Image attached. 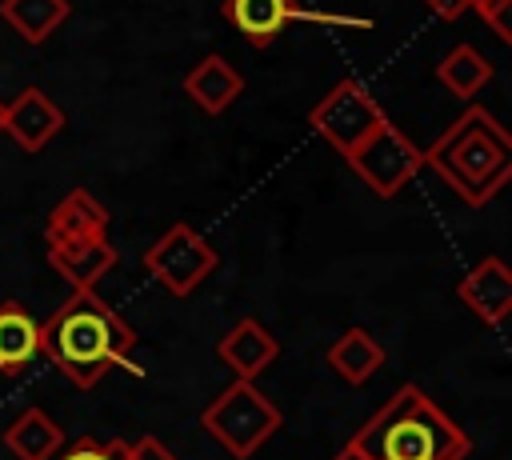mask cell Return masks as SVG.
I'll return each instance as SVG.
<instances>
[{
    "instance_id": "obj_9",
    "label": "cell",
    "mask_w": 512,
    "mask_h": 460,
    "mask_svg": "<svg viewBox=\"0 0 512 460\" xmlns=\"http://www.w3.org/2000/svg\"><path fill=\"white\" fill-rule=\"evenodd\" d=\"M64 108L44 92V88H24L20 96L4 100V132L24 148V152H44L48 140L64 128Z\"/></svg>"
},
{
    "instance_id": "obj_11",
    "label": "cell",
    "mask_w": 512,
    "mask_h": 460,
    "mask_svg": "<svg viewBox=\"0 0 512 460\" xmlns=\"http://www.w3.org/2000/svg\"><path fill=\"white\" fill-rule=\"evenodd\" d=\"M216 356H220L224 368H232L236 380H256V376L280 356V344H276V336H272L260 320L244 316V320H236V324L216 340Z\"/></svg>"
},
{
    "instance_id": "obj_19",
    "label": "cell",
    "mask_w": 512,
    "mask_h": 460,
    "mask_svg": "<svg viewBox=\"0 0 512 460\" xmlns=\"http://www.w3.org/2000/svg\"><path fill=\"white\" fill-rule=\"evenodd\" d=\"M436 80H440L452 96L476 100L480 88L492 80V60H488L480 48H472V44H456L444 60H436Z\"/></svg>"
},
{
    "instance_id": "obj_10",
    "label": "cell",
    "mask_w": 512,
    "mask_h": 460,
    "mask_svg": "<svg viewBox=\"0 0 512 460\" xmlns=\"http://www.w3.org/2000/svg\"><path fill=\"white\" fill-rule=\"evenodd\" d=\"M120 252L112 248L108 236H88V240H60V244H48V264L52 272L76 288H96L112 268H116Z\"/></svg>"
},
{
    "instance_id": "obj_24",
    "label": "cell",
    "mask_w": 512,
    "mask_h": 460,
    "mask_svg": "<svg viewBox=\"0 0 512 460\" xmlns=\"http://www.w3.org/2000/svg\"><path fill=\"white\" fill-rule=\"evenodd\" d=\"M332 460H372V456H368V452H364L356 440H348V444H344V448H340Z\"/></svg>"
},
{
    "instance_id": "obj_5",
    "label": "cell",
    "mask_w": 512,
    "mask_h": 460,
    "mask_svg": "<svg viewBox=\"0 0 512 460\" xmlns=\"http://www.w3.org/2000/svg\"><path fill=\"white\" fill-rule=\"evenodd\" d=\"M344 160L380 200H392L424 168V148L384 116V124L372 128Z\"/></svg>"
},
{
    "instance_id": "obj_23",
    "label": "cell",
    "mask_w": 512,
    "mask_h": 460,
    "mask_svg": "<svg viewBox=\"0 0 512 460\" xmlns=\"http://www.w3.org/2000/svg\"><path fill=\"white\" fill-rule=\"evenodd\" d=\"M424 8L436 12L440 20H460L472 8V0H424Z\"/></svg>"
},
{
    "instance_id": "obj_7",
    "label": "cell",
    "mask_w": 512,
    "mask_h": 460,
    "mask_svg": "<svg viewBox=\"0 0 512 460\" xmlns=\"http://www.w3.org/2000/svg\"><path fill=\"white\" fill-rule=\"evenodd\" d=\"M308 124H312V132H320L340 156H348L372 128L384 124V112H380V104L372 100V92H368L360 80L348 76V80L332 84L320 104H312Z\"/></svg>"
},
{
    "instance_id": "obj_20",
    "label": "cell",
    "mask_w": 512,
    "mask_h": 460,
    "mask_svg": "<svg viewBox=\"0 0 512 460\" xmlns=\"http://www.w3.org/2000/svg\"><path fill=\"white\" fill-rule=\"evenodd\" d=\"M52 460H124V440L76 436V440H64V448Z\"/></svg>"
},
{
    "instance_id": "obj_25",
    "label": "cell",
    "mask_w": 512,
    "mask_h": 460,
    "mask_svg": "<svg viewBox=\"0 0 512 460\" xmlns=\"http://www.w3.org/2000/svg\"><path fill=\"white\" fill-rule=\"evenodd\" d=\"M0 132H4V100H0Z\"/></svg>"
},
{
    "instance_id": "obj_17",
    "label": "cell",
    "mask_w": 512,
    "mask_h": 460,
    "mask_svg": "<svg viewBox=\"0 0 512 460\" xmlns=\"http://www.w3.org/2000/svg\"><path fill=\"white\" fill-rule=\"evenodd\" d=\"M4 444L16 460H52L64 448V428L44 408H24L4 428Z\"/></svg>"
},
{
    "instance_id": "obj_6",
    "label": "cell",
    "mask_w": 512,
    "mask_h": 460,
    "mask_svg": "<svg viewBox=\"0 0 512 460\" xmlns=\"http://www.w3.org/2000/svg\"><path fill=\"white\" fill-rule=\"evenodd\" d=\"M220 264V252L204 232L192 224H172L148 252H144V272L172 296H192Z\"/></svg>"
},
{
    "instance_id": "obj_8",
    "label": "cell",
    "mask_w": 512,
    "mask_h": 460,
    "mask_svg": "<svg viewBox=\"0 0 512 460\" xmlns=\"http://www.w3.org/2000/svg\"><path fill=\"white\" fill-rule=\"evenodd\" d=\"M460 304L488 328L504 324V316L512 312V272L500 256H484L480 264H472L460 284H456Z\"/></svg>"
},
{
    "instance_id": "obj_15",
    "label": "cell",
    "mask_w": 512,
    "mask_h": 460,
    "mask_svg": "<svg viewBox=\"0 0 512 460\" xmlns=\"http://www.w3.org/2000/svg\"><path fill=\"white\" fill-rule=\"evenodd\" d=\"M40 356V324L20 300L0 304V376L16 380Z\"/></svg>"
},
{
    "instance_id": "obj_3",
    "label": "cell",
    "mask_w": 512,
    "mask_h": 460,
    "mask_svg": "<svg viewBox=\"0 0 512 460\" xmlns=\"http://www.w3.org/2000/svg\"><path fill=\"white\" fill-rule=\"evenodd\" d=\"M352 440L372 460H464L472 452L468 432L416 384L396 388Z\"/></svg>"
},
{
    "instance_id": "obj_16",
    "label": "cell",
    "mask_w": 512,
    "mask_h": 460,
    "mask_svg": "<svg viewBox=\"0 0 512 460\" xmlns=\"http://www.w3.org/2000/svg\"><path fill=\"white\" fill-rule=\"evenodd\" d=\"M328 368L344 384H368L384 368V348L368 328H348L328 344Z\"/></svg>"
},
{
    "instance_id": "obj_14",
    "label": "cell",
    "mask_w": 512,
    "mask_h": 460,
    "mask_svg": "<svg viewBox=\"0 0 512 460\" xmlns=\"http://www.w3.org/2000/svg\"><path fill=\"white\" fill-rule=\"evenodd\" d=\"M220 12L252 48H268L300 16L296 0H224Z\"/></svg>"
},
{
    "instance_id": "obj_12",
    "label": "cell",
    "mask_w": 512,
    "mask_h": 460,
    "mask_svg": "<svg viewBox=\"0 0 512 460\" xmlns=\"http://www.w3.org/2000/svg\"><path fill=\"white\" fill-rule=\"evenodd\" d=\"M184 92H188V100H192L200 112L220 116V112H228V108L240 100L244 76H240L224 56H204V60H196V64L188 68Z\"/></svg>"
},
{
    "instance_id": "obj_21",
    "label": "cell",
    "mask_w": 512,
    "mask_h": 460,
    "mask_svg": "<svg viewBox=\"0 0 512 460\" xmlns=\"http://www.w3.org/2000/svg\"><path fill=\"white\" fill-rule=\"evenodd\" d=\"M472 8L480 12V20L508 44L512 40V20H508V12H512V0H472Z\"/></svg>"
},
{
    "instance_id": "obj_1",
    "label": "cell",
    "mask_w": 512,
    "mask_h": 460,
    "mask_svg": "<svg viewBox=\"0 0 512 460\" xmlns=\"http://www.w3.org/2000/svg\"><path fill=\"white\" fill-rule=\"evenodd\" d=\"M132 352L136 328L96 288H76L40 324V356L76 388H96L112 368L132 364Z\"/></svg>"
},
{
    "instance_id": "obj_18",
    "label": "cell",
    "mask_w": 512,
    "mask_h": 460,
    "mask_svg": "<svg viewBox=\"0 0 512 460\" xmlns=\"http://www.w3.org/2000/svg\"><path fill=\"white\" fill-rule=\"evenodd\" d=\"M72 16V0H0V20L24 40L44 44Z\"/></svg>"
},
{
    "instance_id": "obj_13",
    "label": "cell",
    "mask_w": 512,
    "mask_h": 460,
    "mask_svg": "<svg viewBox=\"0 0 512 460\" xmlns=\"http://www.w3.org/2000/svg\"><path fill=\"white\" fill-rule=\"evenodd\" d=\"M108 208L88 192V188H72L44 224V244H60V240H88V236H108Z\"/></svg>"
},
{
    "instance_id": "obj_2",
    "label": "cell",
    "mask_w": 512,
    "mask_h": 460,
    "mask_svg": "<svg viewBox=\"0 0 512 460\" xmlns=\"http://www.w3.org/2000/svg\"><path fill=\"white\" fill-rule=\"evenodd\" d=\"M424 164L468 204H488L512 176V136L480 104H468L428 148Z\"/></svg>"
},
{
    "instance_id": "obj_4",
    "label": "cell",
    "mask_w": 512,
    "mask_h": 460,
    "mask_svg": "<svg viewBox=\"0 0 512 460\" xmlns=\"http://www.w3.org/2000/svg\"><path fill=\"white\" fill-rule=\"evenodd\" d=\"M280 408L252 384V380H232L204 412H200V428L232 456V460H248L256 456L260 444H268V436L280 428Z\"/></svg>"
},
{
    "instance_id": "obj_22",
    "label": "cell",
    "mask_w": 512,
    "mask_h": 460,
    "mask_svg": "<svg viewBox=\"0 0 512 460\" xmlns=\"http://www.w3.org/2000/svg\"><path fill=\"white\" fill-rule=\"evenodd\" d=\"M124 460H176V452L160 436H140V440L124 444Z\"/></svg>"
}]
</instances>
